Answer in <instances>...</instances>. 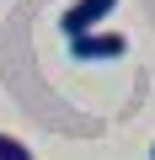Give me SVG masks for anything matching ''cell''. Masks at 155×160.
<instances>
[{
	"label": "cell",
	"instance_id": "1",
	"mask_svg": "<svg viewBox=\"0 0 155 160\" xmlns=\"http://www.w3.org/2000/svg\"><path fill=\"white\" fill-rule=\"evenodd\" d=\"M123 53H128V38L112 32V27H96V32L70 38V59L75 64H102V59H123Z\"/></svg>",
	"mask_w": 155,
	"mask_h": 160
},
{
	"label": "cell",
	"instance_id": "2",
	"mask_svg": "<svg viewBox=\"0 0 155 160\" xmlns=\"http://www.w3.org/2000/svg\"><path fill=\"white\" fill-rule=\"evenodd\" d=\"M112 6L118 0H75V6H64V16H59V27H64V38H80V32H96L107 16H112Z\"/></svg>",
	"mask_w": 155,
	"mask_h": 160
},
{
	"label": "cell",
	"instance_id": "3",
	"mask_svg": "<svg viewBox=\"0 0 155 160\" xmlns=\"http://www.w3.org/2000/svg\"><path fill=\"white\" fill-rule=\"evenodd\" d=\"M0 160H32V149H27L16 133H0Z\"/></svg>",
	"mask_w": 155,
	"mask_h": 160
},
{
	"label": "cell",
	"instance_id": "4",
	"mask_svg": "<svg viewBox=\"0 0 155 160\" xmlns=\"http://www.w3.org/2000/svg\"><path fill=\"white\" fill-rule=\"evenodd\" d=\"M150 160H155V144H150Z\"/></svg>",
	"mask_w": 155,
	"mask_h": 160
}]
</instances>
